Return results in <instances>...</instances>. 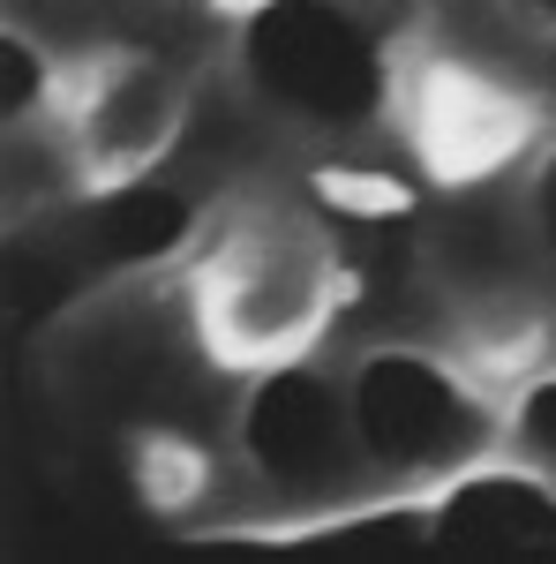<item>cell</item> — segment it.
<instances>
[{"mask_svg": "<svg viewBox=\"0 0 556 564\" xmlns=\"http://www.w3.org/2000/svg\"><path fill=\"white\" fill-rule=\"evenodd\" d=\"M542 234H549V249H556V159H549V174H542Z\"/></svg>", "mask_w": 556, "mask_h": 564, "instance_id": "8", "label": "cell"}, {"mask_svg": "<svg viewBox=\"0 0 556 564\" xmlns=\"http://www.w3.org/2000/svg\"><path fill=\"white\" fill-rule=\"evenodd\" d=\"M519 444H526L542 467H556V377H542V384L526 391V406H519Z\"/></svg>", "mask_w": 556, "mask_h": 564, "instance_id": "6", "label": "cell"}, {"mask_svg": "<svg viewBox=\"0 0 556 564\" xmlns=\"http://www.w3.org/2000/svg\"><path fill=\"white\" fill-rule=\"evenodd\" d=\"M353 430L361 459L384 475H428L473 444V414L459 384L422 354H377L353 377Z\"/></svg>", "mask_w": 556, "mask_h": 564, "instance_id": "2", "label": "cell"}, {"mask_svg": "<svg viewBox=\"0 0 556 564\" xmlns=\"http://www.w3.org/2000/svg\"><path fill=\"white\" fill-rule=\"evenodd\" d=\"M31 98H39V53L23 39H8V121H15Z\"/></svg>", "mask_w": 556, "mask_h": 564, "instance_id": "7", "label": "cell"}, {"mask_svg": "<svg viewBox=\"0 0 556 564\" xmlns=\"http://www.w3.org/2000/svg\"><path fill=\"white\" fill-rule=\"evenodd\" d=\"M188 234V204L166 188H121L90 212V249L106 263H151Z\"/></svg>", "mask_w": 556, "mask_h": 564, "instance_id": "5", "label": "cell"}, {"mask_svg": "<svg viewBox=\"0 0 556 564\" xmlns=\"http://www.w3.org/2000/svg\"><path fill=\"white\" fill-rule=\"evenodd\" d=\"M526 8H542V15H556V0H526Z\"/></svg>", "mask_w": 556, "mask_h": 564, "instance_id": "9", "label": "cell"}, {"mask_svg": "<svg viewBox=\"0 0 556 564\" xmlns=\"http://www.w3.org/2000/svg\"><path fill=\"white\" fill-rule=\"evenodd\" d=\"M249 459H257L263 481H279V489H331V481L353 467V452H361V430H353V399L324 384V377H308V369H286V377H271V384L249 399Z\"/></svg>", "mask_w": 556, "mask_h": 564, "instance_id": "3", "label": "cell"}, {"mask_svg": "<svg viewBox=\"0 0 556 564\" xmlns=\"http://www.w3.org/2000/svg\"><path fill=\"white\" fill-rule=\"evenodd\" d=\"M436 557H549L556 550V489L526 475H473L459 481L436 520H428Z\"/></svg>", "mask_w": 556, "mask_h": 564, "instance_id": "4", "label": "cell"}, {"mask_svg": "<svg viewBox=\"0 0 556 564\" xmlns=\"http://www.w3.org/2000/svg\"><path fill=\"white\" fill-rule=\"evenodd\" d=\"M241 68L271 106L324 129L384 113V53L339 0H263L241 31Z\"/></svg>", "mask_w": 556, "mask_h": 564, "instance_id": "1", "label": "cell"}]
</instances>
